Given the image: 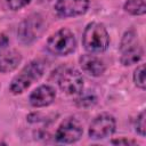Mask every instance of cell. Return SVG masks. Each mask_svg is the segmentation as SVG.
Here are the masks:
<instances>
[{
    "mask_svg": "<svg viewBox=\"0 0 146 146\" xmlns=\"http://www.w3.org/2000/svg\"><path fill=\"white\" fill-rule=\"evenodd\" d=\"M83 48L90 54H100L110 46V34L104 24L98 22L89 23L82 34Z\"/></svg>",
    "mask_w": 146,
    "mask_h": 146,
    "instance_id": "6da1fadb",
    "label": "cell"
},
{
    "mask_svg": "<svg viewBox=\"0 0 146 146\" xmlns=\"http://www.w3.org/2000/svg\"><path fill=\"white\" fill-rule=\"evenodd\" d=\"M44 73V64L39 59L31 60L26 64L18 74H16L10 84L9 90L14 95H19L24 92L33 82L38 81Z\"/></svg>",
    "mask_w": 146,
    "mask_h": 146,
    "instance_id": "7a4b0ae2",
    "label": "cell"
},
{
    "mask_svg": "<svg viewBox=\"0 0 146 146\" xmlns=\"http://www.w3.org/2000/svg\"><path fill=\"white\" fill-rule=\"evenodd\" d=\"M49 52L56 56H67L72 54L76 48V39L74 33L62 27L51 34L46 44Z\"/></svg>",
    "mask_w": 146,
    "mask_h": 146,
    "instance_id": "3957f363",
    "label": "cell"
},
{
    "mask_svg": "<svg viewBox=\"0 0 146 146\" xmlns=\"http://www.w3.org/2000/svg\"><path fill=\"white\" fill-rule=\"evenodd\" d=\"M120 50H121L120 60H121V64L124 66L137 64L144 55L143 46L136 39V33L133 31H129L123 35Z\"/></svg>",
    "mask_w": 146,
    "mask_h": 146,
    "instance_id": "277c9868",
    "label": "cell"
},
{
    "mask_svg": "<svg viewBox=\"0 0 146 146\" xmlns=\"http://www.w3.org/2000/svg\"><path fill=\"white\" fill-rule=\"evenodd\" d=\"M83 133L82 123L74 116L66 117L57 128L55 133L56 141L60 144H73L76 143Z\"/></svg>",
    "mask_w": 146,
    "mask_h": 146,
    "instance_id": "5b68a950",
    "label": "cell"
},
{
    "mask_svg": "<svg viewBox=\"0 0 146 146\" xmlns=\"http://www.w3.org/2000/svg\"><path fill=\"white\" fill-rule=\"evenodd\" d=\"M59 89L66 95H79L83 90L84 80L82 74L74 67H65L57 79Z\"/></svg>",
    "mask_w": 146,
    "mask_h": 146,
    "instance_id": "8992f818",
    "label": "cell"
},
{
    "mask_svg": "<svg viewBox=\"0 0 146 146\" xmlns=\"http://www.w3.org/2000/svg\"><path fill=\"white\" fill-rule=\"evenodd\" d=\"M116 121L115 117L110 113L98 114L90 123L88 135L91 139H104L112 136L115 132Z\"/></svg>",
    "mask_w": 146,
    "mask_h": 146,
    "instance_id": "52a82bcc",
    "label": "cell"
},
{
    "mask_svg": "<svg viewBox=\"0 0 146 146\" xmlns=\"http://www.w3.org/2000/svg\"><path fill=\"white\" fill-rule=\"evenodd\" d=\"M43 31V19L39 14L26 17L18 26L17 35L23 43H31Z\"/></svg>",
    "mask_w": 146,
    "mask_h": 146,
    "instance_id": "ba28073f",
    "label": "cell"
},
{
    "mask_svg": "<svg viewBox=\"0 0 146 146\" xmlns=\"http://www.w3.org/2000/svg\"><path fill=\"white\" fill-rule=\"evenodd\" d=\"M89 5V0H57L54 5V9L58 17L68 18L86 14Z\"/></svg>",
    "mask_w": 146,
    "mask_h": 146,
    "instance_id": "9c48e42d",
    "label": "cell"
},
{
    "mask_svg": "<svg viewBox=\"0 0 146 146\" xmlns=\"http://www.w3.org/2000/svg\"><path fill=\"white\" fill-rule=\"evenodd\" d=\"M56 98V90L49 84H41L36 87L29 97V102L33 107H46L54 103Z\"/></svg>",
    "mask_w": 146,
    "mask_h": 146,
    "instance_id": "30bf717a",
    "label": "cell"
},
{
    "mask_svg": "<svg viewBox=\"0 0 146 146\" xmlns=\"http://www.w3.org/2000/svg\"><path fill=\"white\" fill-rule=\"evenodd\" d=\"M79 64L82 71L91 76H100L104 74L106 70L104 62L99 57L91 55V54L81 55L79 57Z\"/></svg>",
    "mask_w": 146,
    "mask_h": 146,
    "instance_id": "8fae6325",
    "label": "cell"
},
{
    "mask_svg": "<svg viewBox=\"0 0 146 146\" xmlns=\"http://www.w3.org/2000/svg\"><path fill=\"white\" fill-rule=\"evenodd\" d=\"M22 62V55L15 49H10L0 55V72L8 73L13 72L18 67Z\"/></svg>",
    "mask_w": 146,
    "mask_h": 146,
    "instance_id": "7c38bea8",
    "label": "cell"
},
{
    "mask_svg": "<svg viewBox=\"0 0 146 146\" xmlns=\"http://www.w3.org/2000/svg\"><path fill=\"white\" fill-rule=\"evenodd\" d=\"M125 13L133 16H141L146 13V0H127L123 5Z\"/></svg>",
    "mask_w": 146,
    "mask_h": 146,
    "instance_id": "4fadbf2b",
    "label": "cell"
},
{
    "mask_svg": "<svg viewBox=\"0 0 146 146\" xmlns=\"http://www.w3.org/2000/svg\"><path fill=\"white\" fill-rule=\"evenodd\" d=\"M80 96L75 99V104L79 107H90L94 106L97 103V98L94 94L91 92H87V94H79Z\"/></svg>",
    "mask_w": 146,
    "mask_h": 146,
    "instance_id": "5bb4252c",
    "label": "cell"
},
{
    "mask_svg": "<svg viewBox=\"0 0 146 146\" xmlns=\"http://www.w3.org/2000/svg\"><path fill=\"white\" fill-rule=\"evenodd\" d=\"M132 78H133L135 84L141 90H145L146 83H145V65L144 64H140L139 66H137V68L133 71Z\"/></svg>",
    "mask_w": 146,
    "mask_h": 146,
    "instance_id": "9a60e30c",
    "label": "cell"
},
{
    "mask_svg": "<svg viewBox=\"0 0 146 146\" xmlns=\"http://www.w3.org/2000/svg\"><path fill=\"white\" fill-rule=\"evenodd\" d=\"M136 132H138L141 137L145 136V111H143L136 119Z\"/></svg>",
    "mask_w": 146,
    "mask_h": 146,
    "instance_id": "2e32d148",
    "label": "cell"
},
{
    "mask_svg": "<svg viewBox=\"0 0 146 146\" xmlns=\"http://www.w3.org/2000/svg\"><path fill=\"white\" fill-rule=\"evenodd\" d=\"M6 2L11 10H19L23 7L27 6L31 0H6Z\"/></svg>",
    "mask_w": 146,
    "mask_h": 146,
    "instance_id": "e0dca14e",
    "label": "cell"
},
{
    "mask_svg": "<svg viewBox=\"0 0 146 146\" xmlns=\"http://www.w3.org/2000/svg\"><path fill=\"white\" fill-rule=\"evenodd\" d=\"M112 144L114 145H137V141L133 139H127V138H117V139H113L111 140Z\"/></svg>",
    "mask_w": 146,
    "mask_h": 146,
    "instance_id": "ac0fdd59",
    "label": "cell"
},
{
    "mask_svg": "<svg viewBox=\"0 0 146 146\" xmlns=\"http://www.w3.org/2000/svg\"><path fill=\"white\" fill-rule=\"evenodd\" d=\"M8 42H9L8 36L6 34H3V33H0V51L3 50L8 46Z\"/></svg>",
    "mask_w": 146,
    "mask_h": 146,
    "instance_id": "d6986e66",
    "label": "cell"
},
{
    "mask_svg": "<svg viewBox=\"0 0 146 146\" xmlns=\"http://www.w3.org/2000/svg\"><path fill=\"white\" fill-rule=\"evenodd\" d=\"M0 144H1V141H0Z\"/></svg>",
    "mask_w": 146,
    "mask_h": 146,
    "instance_id": "ffe728a7",
    "label": "cell"
}]
</instances>
